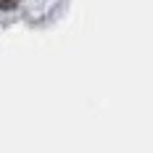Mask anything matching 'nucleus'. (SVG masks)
<instances>
[{
	"mask_svg": "<svg viewBox=\"0 0 153 153\" xmlns=\"http://www.w3.org/2000/svg\"><path fill=\"white\" fill-rule=\"evenodd\" d=\"M16 0H0V8H13Z\"/></svg>",
	"mask_w": 153,
	"mask_h": 153,
	"instance_id": "f257e3e1",
	"label": "nucleus"
}]
</instances>
